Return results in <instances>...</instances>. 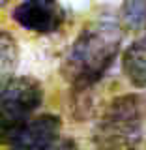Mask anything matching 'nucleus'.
<instances>
[{
	"mask_svg": "<svg viewBox=\"0 0 146 150\" xmlns=\"http://www.w3.org/2000/svg\"><path fill=\"white\" fill-rule=\"evenodd\" d=\"M122 45V28L112 21L86 25L62 60V75L77 90L96 84L112 66Z\"/></svg>",
	"mask_w": 146,
	"mask_h": 150,
	"instance_id": "1",
	"label": "nucleus"
},
{
	"mask_svg": "<svg viewBox=\"0 0 146 150\" xmlns=\"http://www.w3.org/2000/svg\"><path fill=\"white\" fill-rule=\"evenodd\" d=\"M47 150H77V146H75V143L71 139H60V141L56 139Z\"/></svg>",
	"mask_w": 146,
	"mask_h": 150,
	"instance_id": "9",
	"label": "nucleus"
},
{
	"mask_svg": "<svg viewBox=\"0 0 146 150\" xmlns=\"http://www.w3.org/2000/svg\"><path fill=\"white\" fill-rule=\"evenodd\" d=\"M128 150H133V148H128Z\"/></svg>",
	"mask_w": 146,
	"mask_h": 150,
	"instance_id": "10",
	"label": "nucleus"
},
{
	"mask_svg": "<svg viewBox=\"0 0 146 150\" xmlns=\"http://www.w3.org/2000/svg\"><path fill=\"white\" fill-rule=\"evenodd\" d=\"M62 120L54 115H39L26 120L9 137V150H47L58 139Z\"/></svg>",
	"mask_w": 146,
	"mask_h": 150,
	"instance_id": "5",
	"label": "nucleus"
},
{
	"mask_svg": "<svg viewBox=\"0 0 146 150\" xmlns=\"http://www.w3.org/2000/svg\"><path fill=\"white\" fill-rule=\"evenodd\" d=\"M15 58H17V47L13 38L2 32V73H6L9 68L15 66Z\"/></svg>",
	"mask_w": 146,
	"mask_h": 150,
	"instance_id": "8",
	"label": "nucleus"
},
{
	"mask_svg": "<svg viewBox=\"0 0 146 150\" xmlns=\"http://www.w3.org/2000/svg\"><path fill=\"white\" fill-rule=\"evenodd\" d=\"M144 120L146 96H118L105 107L92 131V141L99 150H128L140 141Z\"/></svg>",
	"mask_w": 146,
	"mask_h": 150,
	"instance_id": "2",
	"label": "nucleus"
},
{
	"mask_svg": "<svg viewBox=\"0 0 146 150\" xmlns=\"http://www.w3.org/2000/svg\"><path fill=\"white\" fill-rule=\"evenodd\" d=\"M21 28L36 34H53L64 25L66 11L58 0H23L11 11Z\"/></svg>",
	"mask_w": 146,
	"mask_h": 150,
	"instance_id": "4",
	"label": "nucleus"
},
{
	"mask_svg": "<svg viewBox=\"0 0 146 150\" xmlns=\"http://www.w3.org/2000/svg\"><path fill=\"white\" fill-rule=\"evenodd\" d=\"M43 101V86L34 77H11L2 86L0 98V128L2 137L9 139L15 131L30 120Z\"/></svg>",
	"mask_w": 146,
	"mask_h": 150,
	"instance_id": "3",
	"label": "nucleus"
},
{
	"mask_svg": "<svg viewBox=\"0 0 146 150\" xmlns=\"http://www.w3.org/2000/svg\"><path fill=\"white\" fill-rule=\"evenodd\" d=\"M122 71L135 88H146V36L135 40L124 51Z\"/></svg>",
	"mask_w": 146,
	"mask_h": 150,
	"instance_id": "6",
	"label": "nucleus"
},
{
	"mask_svg": "<svg viewBox=\"0 0 146 150\" xmlns=\"http://www.w3.org/2000/svg\"><path fill=\"white\" fill-rule=\"evenodd\" d=\"M120 21L126 28L144 30L146 28V0H126L120 8Z\"/></svg>",
	"mask_w": 146,
	"mask_h": 150,
	"instance_id": "7",
	"label": "nucleus"
}]
</instances>
